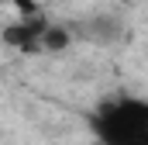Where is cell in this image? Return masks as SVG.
Masks as SVG:
<instances>
[{
	"label": "cell",
	"instance_id": "3",
	"mask_svg": "<svg viewBox=\"0 0 148 145\" xmlns=\"http://www.w3.org/2000/svg\"><path fill=\"white\" fill-rule=\"evenodd\" d=\"M69 45H73V35H69L62 24H52V21H48V28H45V35H41V48L62 52V48H69Z\"/></svg>",
	"mask_w": 148,
	"mask_h": 145
},
{
	"label": "cell",
	"instance_id": "1",
	"mask_svg": "<svg viewBox=\"0 0 148 145\" xmlns=\"http://www.w3.org/2000/svg\"><path fill=\"white\" fill-rule=\"evenodd\" d=\"M90 128L100 145H148V100L107 97L90 114Z\"/></svg>",
	"mask_w": 148,
	"mask_h": 145
},
{
	"label": "cell",
	"instance_id": "4",
	"mask_svg": "<svg viewBox=\"0 0 148 145\" xmlns=\"http://www.w3.org/2000/svg\"><path fill=\"white\" fill-rule=\"evenodd\" d=\"M14 3H28V0H14Z\"/></svg>",
	"mask_w": 148,
	"mask_h": 145
},
{
	"label": "cell",
	"instance_id": "2",
	"mask_svg": "<svg viewBox=\"0 0 148 145\" xmlns=\"http://www.w3.org/2000/svg\"><path fill=\"white\" fill-rule=\"evenodd\" d=\"M48 21L41 14H31V17H17L3 28V41L10 48H21V52H38L41 48V35H45Z\"/></svg>",
	"mask_w": 148,
	"mask_h": 145
}]
</instances>
